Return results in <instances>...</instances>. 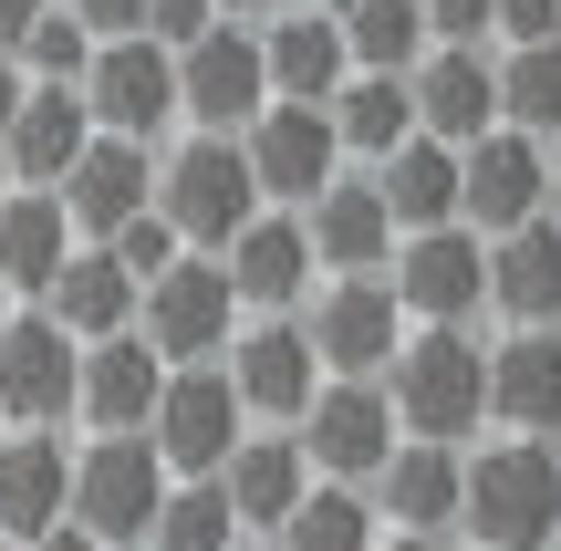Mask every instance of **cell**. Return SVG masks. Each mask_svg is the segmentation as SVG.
<instances>
[{"instance_id":"16","label":"cell","mask_w":561,"mask_h":551,"mask_svg":"<svg viewBox=\"0 0 561 551\" xmlns=\"http://www.w3.org/2000/svg\"><path fill=\"white\" fill-rule=\"evenodd\" d=\"M405 83H416V136L437 146H479L500 125V53L489 42H426Z\"/></svg>"},{"instance_id":"43","label":"cell","mask_w":561,"mask_h":551,"mask_svg":"<svg viewBox=\"0 0 561 551\" xmlns=\"http://www.w3.org/2000/svg\"><path fill=\"white\" fill-rule=\"evenodd\" d=\"M21 94H32V73H21V53H0V136H11V115H21Z\"/></svg>"},{"instance_id":"37","label":"cell","mask_w":561,"mask_h":551,"mask_svg":"<svg viewBox=\"0 0 561 551\" xmlns=\"http://www.w3.org/2000/svg\"><path fill=\"white\" fill-rule=\"evenodd\" d=\"M94 250H115V261L136 271V282H157L167 261H187V240H178V229H167V208H146V219H125L115 240H94Z\"/></svg>"},{"instance_id":"35","label":"cell","mask_w":561,"mask_h":551,"mask_svg":"<svg viewBox=\"0 0 561 551\" xmlns=\"http://www.w3.org/2000/svg\"><path fill=\"white\" fill-rule=\"evenodd\" d=\"M229 541H240V510H229V490H219V479H178L146 551H229Z\"/></svg>"},{"instance_id":"54","label":"cell","mask_w":561,"mask_h":551,"mask_svg":"<svg viewBox=\"0 0 561 551\" xmlns=\"http://www.w3.org/2000/svg\"><path fill=\"white\" fill-rule=\"evenodd\" d=\"M551 333H561V323H551Z\"/></svg>"},{"instance_id":"32","label":"cell","mask_w":561,"mask_h":551,"mask_svg":"<svg viewBox=\"0 0 561 551\" xmlns=\"http://www.w3.org/2000/svg\"><path fill=\"white\" fill-rule=\"evenodd\" d=\"M333 125H343V157L385 167L405 136H416V83H405V73H354L333 94Z\"/></svg>"},{"instance_id":"52","label":"cell","mask_w":561,"mask_h":551,"mask_svg":"<svg viewBox=\"0 0 561 551\" xmlns=\"http://www.w3.org/2000/svg\"><path fill=\"white\" fill-rule=\"evenodd\" d=\"M0 551H21V541H0Z\"/></svg>"},{"instance_id":"24","label":"cell","mask_w":561,"mask_h":551,"mask_svg":"<svg viewBox=\"0 0 561 551\" xmlns=\"http://www.w3.org/2000/svg\"><path fill=\"white\" fill-rule=\"evenodd\" d=\"M458 500H468V448H447V437H405L375 469L385 531H458Z\"/></svg>"},{"instance_id":"31","label":"cell","mask_w":561,"mask_h":551,"mask_svg":"<svg viewBox=\"0 0 561 551\" xmlns=\"http://www.w3.org/2000/svg\"><path fill=\"white\" fill-rule=\"evenodd\" d=\"M280 551H375L385 541V510H375V490H354V479H312L301 490V510L271 531Z\"/></svg>"},{"instance_id":"17","label":"cell","mask_w":561,"mask_h":551,"mask_svg":"<svg viewBox=\"0 0 561 551\" xmlns=\"http://www.w3.org/2000/svg\"><path fill=\"white\" fill-rule=\"evenodd\" d=\"M489 427L561 437V333L551 323H500V344H489Z\"/></svg>"},{"instance_id":"6","label":"cell","mask_w":561,"mask_h":551,"mask_svg":"<svg viewBox=\"0 0 561 551\" xmlns=\"http://www.w3.org/2000/svg\"><path fill=\"white\" fill-rule=\"evenodd\" d=\"M291 437H301V458H312V479H354V490H375V469L405 448L385 375H322V395L301 406Z\"/></svg>"},{"instance_id":"20","label":"cell","mask_w":561,"mask_h":551,"mask_svg":"<svg viewBox=\"0 0 561 551\" xmlns=\"http://www.w3.org/2000/svg\"><path fill=\"white\" fill-rule=\"evenodd\" d=\"M261 53H271V94H280V104H333L343 83H354L343 11H312V0H291V11L261 21Z\"/></svg>"},{"instance_id":"10","label":"cell","mask_w":561,"mask_h":551,"mask_svg":"<svg viewBox=\"0 0 561 551\" xmlns=\"http://www.w3.org/2000/svg\"><path fill=\"white\" fill-rule=\"evenodd\" d=\"M240 146H250V177H261V198L271 208H312L322 187L343 177V125H333V104H261V115L240 125Z\"/></svg>"},{"instance_id":"49","label":"cell","mask_w":561,"mask_h":551,"mask_svg":"<svg viewBox=\"0 0 561 551\" xmlns=\"http://www.w3.org/2000/svg\"><path fill=\"white\" fill-rule=\"evenodd\" d=\"M312 11H354V0H312Z\"/></svg>"},{"instance_id":"9","label":"cell","mask_w":561,"mask_h":551,"mask_svg":"<svg viewBox=\"0 0 561 551\" xmlns=\"http://www.w3.org/2000/svg\"><path fill=\"white\" fill-rule=\"evenodd\" d=\"M146 437H157V458L178 479H219L229 448L250 437V406H240V386H229V365H167V395H157V416H146Z\"/></svg>"},{"instance_id":"19","label":"cell","mask_w":561,"mask_h":551,"mask_svg":"<svg viewBox=\"0 0 561 551\" xmlns=\"http://www.w3.org/2000/svg\"><path fill=\"white\" fill-rule=\"evenodd\" d=\"M62 208H73L83 240H115L125 219H146V208H157V146L104 136V125H94V146H83L73 177H62Z\"/></svg>"},{"instance_id":"27","label":"cell","mask_w":561,"mask_h":551,"mask_svg":"<svg viewBox=\"0 0 561 551\" xmlns=\"http://www.w3.org/2000/svg\"><path fill=\"white\" fill-rule=\"evenodd\" d=\"M157 395H167V354L146 344V333H104V344H83V395H73L83 427H146Z\"/></svg>"},{"instance_id":"21","label":"cell","mask_w":561,"mask_h":551,"mask_svg":"<svg viewBox=\"0 0 561 551\" xmlns=\"http://www.w3.org/2000/svg\"><path fill=\"white\" fill-rule=\"evenodd\" d=\"M219 261H229V282H240L250 312H301V302H312V282H322L301 208H261V219H250L240 240L219 250Z\"/></svg>"},{"instance_id":"22","label":"cell","mask_w":561,"mask_h":551,"mask_svg":"<svg viewBox=\"0 0 561 551\" xmlns=\"http://www.w3.org/2000/svg\"><path fill=\"white\" fill-rule=\"evenodd\" d=\"M53 520H73V448L53 427L0 437V541H42Z\"/></svg>"},{"instance_id":"3","label":"cell","mask_w":561,"mask_h":551,"mask_svg":"<svg viewBox=\"0 0 561 551\" xmlns=\"http://www.w3.org/2000/svg\"><path fill=\"white\" fill-rule=\"evenodd\" d=\"M167 490H178V469L157 458V437H146V427H94L73 448V520L104 551H146V541H157Z\"/></svg>"},{"instance_id":"47","label":"cell","mask_w":561,"mask_h":551,"mask_svg":"<svg viewBox=\"0 0 561 551\" xmlns=\"http://www.w3.org/2000/svg\"><path fill=\"white\" fill-rule=\"evenodd\" d=\"M551 219H561V136H551Z\"/></svg>"},{"instance_id":"7","label":"cell","mask_w":561,"mask_h":551,"mask_svg":"<svg viewBox=\"0 0 561 551\" xmlns=\"http://www.w3.org/2000/svg\"><path fill=\"white\" fill-rule=\"evenodd\" d=\"M301 333H312L322 375H385L416 323H405V302H396L385 271H322L312 302H301Z\"/></svg>"},{"instance_id":"28","label":"cell","mask_w":561,"mask_h":551,"mask_svg":"<svg viewBox=\"0 0 561 551\" xmlns=\"http://www.w3.org/2000/svg\"><path fill=\"white\" fill-rule=\"evenodd\" d=\"M73 250H83V229H73V208H62V187H11V198H0V282L11 291L42 302Z\"/></svg>"},{"instance_id":"11","label":"cell","mask_w":561,"mask_h":551,"mask_svg":"<svg viewBox=\"0 0 561 551\" xmlns=\"http://www.w3.org/2000/svg\"><path fill=\"white\" fill-rule=\"evenodd\" d=\"M178 104H187V125H198V136H240V125L271 104L261 21H208V32L178 53Z\"/></svg>"},{"instance_id":"48","label":"cell","mask_w":561,"mask_h":551,"mask_svg":"<svg viewBox=\"0 0 561 551\" xmlns=\"http://www.w3.org/2000/svg\"><path fill=\"white\" fill-rule=\"evenodd\" d=\"M229 551H280V541H271V531H240V541H229Z\"/></svg>"},{"instance_id":"25","label":"cell","mask_w":561,"mask_h":551,"mask_svg":"<svg viewBox=\"0 0 561 551\" xmlns=\"http://www.w3.org/2000/svg\"><path fill=\"white\" fill-rule=\"evenodd\" d=\"M219 490H229V510H240V531H280V520L301 510V490H312V458H301L291 427H250L240 448H229Z\"/></svg>"},{"instance_id":"44","label":"cell","mask_w":561,"mask_h":551,"mask_svg":"<svg viewBox=\"0 0 561 551\" xmlns=\"http://www.w3.org/2000/svg\"><path fill=\"white\" fill-rule=\"evenodd\" d=\"M21 551H104V541L83 531V520H53V531H42V541H21Z\"/></svg>"},{"instance_id":"39","label":"cell","mask_w":561,"mask_h":551,"mask_svg":"<svg viewBox=\"0 0 561 551\" xmlns=\"http://www.w3.org/2000/svg\"><path fill=\"white\" fill-rule=\"evenodd\" d=\"M208 21H229V11H219V0H157V11H146V32H157V42H167V53H187V42H198V32H208Z\"/></svg>"},{"instance_id":"5","label":"cell","mask_w":561,"mask_h":551,"mask_svg":"<svg viewBox=\"0 0 561 551\" xmlns=\"http://www.w3.org/2000/svg\"><path fill=\"white\" fill-rule=\"evenodd\" d=\"M240 323H250V302H240V282H229L219 250H187V261H167L157 282H146V312H136V333L167 354V365H219Z\"/></svg>"},{"instance_id":"36","label":"cell","mask_w":561,"mask_h":551,"mask_svg":"<svg viewBox=\"0 0 561 551\" xmlns=\"http://www.w3.org/2000/svg\"><path fill=\"white\" fill-rule=\"evenodd\" d=\"M21 73H32V83H83V73H94V21L53 0V11L32 21V42H21Z\"/></svg>"},{"instance_id":"1","label":"cell","mask_w":561,"mask_h":551,"mask_svg":"<svg viewBox=\"0 0 561 551\" xmlns=\"http://www.w3.org/2000/svg\"><path fill=\"white\" fill-rule=\"evenodd\" d=\"M458 531L479 551H561V448L551 437H468V500Z\"/></svg>"},{"instance_id":"42","label":"cell","mask_w":561,"mask_h":551,"mask_svg":"<svg viewBox=\"0 0 561 551\" xmlns=\"http://www.w3.org/2000/svg\"><path fill=\"white\" fill-rule=\"evenodd\" d=\"M53 11V0H0V53H21V42H32V21Z\"/></svg>"},{"instance_id":"41","label":"cell","mask_w":561,"mask_h":551,"mask_svg":"<svg viewBox=\"0 0 561 551\" xmlns=\"http://www.w3.org/2000/svg\"><path fill=\"white\" fill-rule=\"evenodd\" d=\"M62 11H83V21H94V42H115V32H146L157 0H62Z\"/></svg>"},{"instance_id":"34","label":"cell","mask_w":561,"mask_h":551,"mask_svg":"<svg viewBox=\"0 0 561 551\" xmlns=\"http://www.w3.org/2000/svg\"><path fill=\"white\" fill-rule=\"evenodd\" d=\"M343 42H354V73H416L426 0H354V11H343Z\"/></svg>"},{"instance_id":"40","label":"cell","mask_w":561,"mask_h":551,"mask_svg":"<svg viewBox=\"0 0 561 551\" xmlns=\"http://www.w3.org/2000/svg\"><path fill=\"white\" fill-rule=\"evenodd\" d=\"M500 42H561V0H500Z\"/></svg>"},{"instance_id":"13","label":"cell","mask_w":561,"mask_h":551,"mask_svg":"<svg viewBox=\"0 0 561 551\" xmlns=\"http://www.w3.org/2000/svg\"><path fill=\"white\" fill-rule=\"evenodd\" d=\"M219 365H229V386H240L250 427H301V406L322 395V354H312V333H301V312H250Z\"/></svg>"},{"instance_id":"38","label":"cell","mask_w":561,"mask_h":551,"mask_svg":"<svg viewBox=\"0 0 561 551\" xmlns=\"http://www.w3.org/2000/svg\"><path fill=\"white\" fill-rule=\"evenodd\" d=\"M426 42H500V0H426Z\"/></svg>"},{"instance_id":"50","label":"cell","mask_w":561,"mask_h":551,"mask_svg":"<svg viewBox=\"0 0 561 551\" xmlns=\"http://www.w3.org/2000/svg\"><path fill=\"white\" fill-rule=\"evenodd\" d=\"M0 323H11V282H0Z\"/></svg>"},{"instance_id":"30","label":"cell","mask_w":561,"mask_h":551,"mask_svg":"<svg viewBox=\"0 0 561 551\" xmlns=\"http://www.w3.org/2000/svg\"><path fill=\"white\" fill-rule=\"evenodd\" d=\"M375 187H385V208H396V229H447L458 219V146L405 136L396 157L375 167Z\"/></svg>"},{"instance_id":"33","label":"cell","mask_w":561,"mask_h":551,"mask_svg":"<svg viewBox=\"0 0 561 551\" xmlns=\"http://www.w3.org/2000/svg\"><path fill=\"white\" fill-rule=\"evenodd\" d=\"M500 125L561 136V42H500Z\"/></svg>"},{"instance_id":"2","label":"cell","mask_w":561,"mask_h":551,"mask_svg":"<svg viewBox=\"0 0 561 551\" xmlns=\"http://www.w3.org/2000/svg\"><path fill=\"white\" fill-rule=\"evenodd\" d=\"M385 395H396V427L405 437H468L489 427V333L479 323H416L385 365Z\"/></svg>"},{"instance_id":"12","label":"cell","mask_w":561,"mask_h":551,"mask_svg":"<svg viewBox=\"0 0 561 551\" xmlns=\"http://www.w3.org/2000/svg\"><path fill=\"white\" fill-rule=\"evenodd\" d=\"M83 104H94V125H104V136L157 146L167 125H187V104H178V53H167L157 32H115V42H94Z\"/></svg>"},{"instance_id":"4","label":"cell","mask_w":561,"mask_h":551,"mask_svg":"<svg viewBox=\"0 0 561 551\" xmlns=\"http://www.w3.org/2000/svg\"><path fill=\"white\" fill-rule=\"evenodd\" d=\"M157 208H167V229H178L187 250H229L271 198H261V177H250L240 136H198V125H187L178 157H157Z\"/></svg>"},{"instance_id":"15","label":"cell","mask_w":561,"mask_h":551,"mask_svg":"<svg viewBox=\"0 0 561 551\" xmlns=\"http://www.w3.org/2000/svg\"><path fill=\"white\" fill-rule=\"evenodd\" d=\"M551 208V146L520 136V125H489L479 146H458V219L479 229V240H500V229L541 219Z\"/></svg>"},{"instance_id":"29","label":"cell","mask_w":561,"mask_h":551,"mask_svg":"<svg viewBox=\"0 0 561 551\" xmlns=\"http://www.w3.org/2000/svg\"><path fill=\"white\" fill-rule=\"evenodd\" d=\"M42 312H53L62 333H83V344H104V333H136V312H146V282L115 261V250H94V240H83L73 261H62V282L42 291Z\"/></svg>"},{"instance_id":"14","label":"cell","mask_w":561,"mask_h":551,"mask_svg":"<svg viewBox=\"0 0 561 551\" xmlns=\"http://www.w3.org/2000/svg\"><path fill=\"white\" fill-rule=\"evenodd\" d=\"M83 395V333L53 312H11L0 323V427H62Z\"/></svg>"},{"instance_id":"26","label":"cell","mask_w":561,"mask_h":551,"mask_svg":"<svg viewBox=\"0 0 561 551\" xmlns=\"http://www.w3.org/2000/svg\"><path fill=\"white\" fill-rule=\"evenodd\" d=\"M489 312L500 323H561V219L551 208L489 240Z\"/></svg>"},{"instance_id":"46","label":"cell","mask_w":561,"mask_h":551,"mask_svg":"<svg viewBox=\"0 0 561 551\" xmlns=\"http://www.w3.org/2000/svg\"><path fill=\"white\" fill-rule=\"evenodd\" d=\"M229 21H271V11H291V0H219Z\"/></svg>"},{"instance_id":"8","label":"cell","mask_w":561,"mask_h":551,"mask_svg":"<svg viewBox=\"0 0 561 551\" xmlns=\"http://www.w3.org/2000/svg\"><path fill=\"white\" fill-rule=\"evenodd\" d=\"M385 282H396L405 323H489V240L468 219L405 229L396 261H385Z\"/></svg>"},{"instance_id":"53","label":"cell","mask_w":561,"mask_h":551,"mask_svg":"<svg viewBox=\"0 0 561 551\" xmlns=\"http://www.w3.org/2000/svg\"><path fill=\"white\" fill-rule=\"evenodd\" d=\"M551 448H561V437H551Z\"/></svg>"},{"instance_id":"45","label":"cell","mask_w":561,"mask_h":551,"mask_svg":"<svg viewBox=\"0 0 561 551\" xmlns=\"http://www.w3.org/2000/svg\"><path fill=\"white\" fill-rule=\"evenodd\" d=\"M375 551H447V531H385Z\"/></svg>"},{"instance_id":"18","label":"cell","mask_w":561,"mask_h":551,"mask_svg":"<svg viewBox=\"0 0 561 551\" xmlns=\"http://www.w3.org/2000/svg\"><path fill=\"white\" fill-rule=\"evenodd\" d=\"M83 146H94V104H83V83H32L21 115H11V136H0V177H11V187H62Z\"/></svg>"},{"instance_id":"23","label":"cell","mask_w":561,"mask_h":551,"mask_svg":"<svg viewBox=\"0 0 561 551\" xmlns=\"http://www.w3.org/2000/svg\"><path fill=\"white\" fill-rule=\"evenodd\" d=\"M301 229H312V261L322 271H385V261H396V240H405L396 208H385V187H375V167H364V177L343 167V177L301 208Z\"/></svg>"},{"instance_id":"51","label":"cell","mask_w":561,"mask_h":551,"mask_svg":"<svg viewBox=\"0 0 561 551\" xmlns=\"http://www.w3.org/2000/svg\"><path fill=\"white\" fill-rule=\"evenodd\" d=\"M0 198H11V177H0Z\"/></svg>"}]
</instances>
